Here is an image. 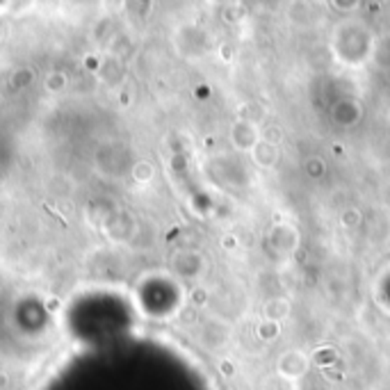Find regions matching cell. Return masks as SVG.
I'll list each match as a JSON object with an SVG mask.
<instances>
[]
</instances>
